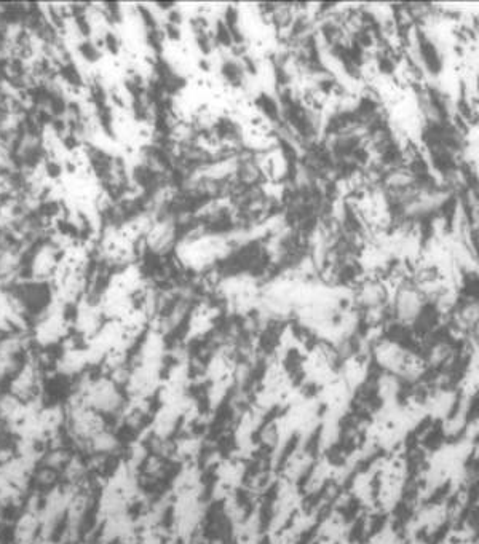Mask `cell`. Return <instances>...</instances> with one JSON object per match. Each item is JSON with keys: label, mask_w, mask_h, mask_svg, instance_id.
<instances>
[{"label": "cell", "mask_w": 479, "mask_h": 544, "mask_svg": "<svg viewBox=\"0 0 479 544\" xmlns=\"http://www.w3.org/2000/svg\"><path fill=\"white\" fill-rule=\"evenodd\" d=\"M102 45L107 51H111L112 55H117L120 51V46H122V43H120V39L117 37V34L112 32V31H107L102 34Z\"/></svg>", "instance_id": "4"}, {"label": "cell", "mask_w": 479, "mask_h": 544, "mask_svg": "<svg viewBox=\"0 0 479 544\" xmlns=\"http://www.w3.org/2000/svg\"><path fill=\"white\" fill-rule=\"evenodd\" d=\"M256 107L260 115L265 117L270 123H281V107L280 102L267 93H260L256 98Z\"/></svg>", "instance_id": "2"}, {"label": "cell", "mask_w": 479, "mask_h": 544, "mask_svg": "<svg viewBox=\"0 0 479 544\" xmlns=\"http://www.w3.org/2000/svg\"><path fill=\"white\" fill-rule=\"evenodd\" d=\"M163 32H165V37H168L170 40H181V29H179V26H176V24H170L166 22L165 28H163Z\"/></svg>", "instance_id": "5"}, {"label": "cell", "mask_w": 479, "mask_h": 544, "mask_svg": "<svg viewBox=\"0 0 479 544\" xmlns=\"http://www.w3.org/2000/svg\"><path fill=\"white\" fill-rule=\"evenodd\" d=\"M221 75L224 78L225 83H229L233 88H242L245 85V75L246 72L242 66V63L238 61V58H229L224 59V63L221 66Z\"/></svg>", "instance_id": "1"}, {"label": "cell", "mask_w": 479, "mask_h": 544, "mask_svg": "<svg viewBox=\"0 0 479 544\" xmlns=\"http://www.w3.org/2000/svg\"><path fill=\"white\" fill-rule=\"evenodd\" d=\"M78 53L87 63H98L102 58L101 48L91 40H83L78 43Z\"/></svg>", "instance_id": "3"}]
</instances>
